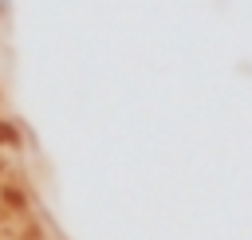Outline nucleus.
<instances>
[{
    "label": "nucleus",
    "instance_id": "f257e3e1",
    "mask_svg": "<svg viewBox=\"0 0 252 240\" xmlns=\"http://www.w3.org/2000/svg\"><path fill=\"white\" fill-rule=\"evenodd\" d=\"M12 16V0H0V20H8Z\"/></svg>",
    "mask_w": 252,
    "mask_h": 240
}]
</instances>
